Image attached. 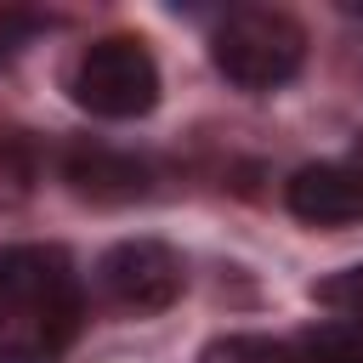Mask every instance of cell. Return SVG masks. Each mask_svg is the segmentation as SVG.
<instances>
[{"label": "cell", "mask_w": 363, "mask_h": 363, "mask_svg": "<svg viewBox=\"0 0 363 363\" xmlns=\"http://www.w3.org/2000/svg\"><path fill=\"white\" fill-rule=\"evenodd\" d=\"M85 329V278L62 244H0V363H62Z\"/></svg>", "instance_id": "cell-1"}, {"label": "cell", "mask_w": 363, "mask_h": 363, "mask_svg": "<svg viewBox=\"0 0 363 363\" xmlns=\"http://www.w3.org/2000/svg\"><path fill=\"white\" fill-rule=\"evenodd\" d=\"M210 62L238 91H278L306 62V28L278 6H238L210 34Z\"/></svg>", "instance_id": "cell-2"}, {"label": "cell", "mask_w": 363, "mask_h": 363, "mask_svg": "<svg viewBox=\"0 0 363 363\" xmlns=\"http://www.w3.org/2000/svg\"><path fill=\"white\" fill-rule=\"evenodd\" d=\"M68 96L91 119H142L159 102V62L136 34L91 40L68 68Z\"/></svg>", "instance_id": "cell-3"}, {"label": "cell", "mask_w": 363, "mask_h": 363, "mask_svg": "<svg viewBox=\"0 0 363 363\" xmlns=\"http://www.w3.org/2000/svg\"><path fill=\"white\" fill-rule=\"evenodd\" d=\"M91 278H96L102 306L130 312V318H153V312L176 306V295L187 284V267L164 238H119V244L102 250Z\"/></svg>", "instance_id": "cell-4"}, {"label": "cell", "mask_w": 363, "mask_h": 363, "mask_svg": "<svg viewBox=\"0 0 363 363\" xmlns=\"http://www.w3.org/2000/svg\"><path fill=\"white\" fill-rule=\"evenodd\" d=\"M284 210L306 227H352L363 221V170L352 159L301 164L284 182Z\"/></svg>", "instance_id": "cell-5"}, {"label": "cell", "mask_w": 363, "mask_h": 363, "mask_svg": "<svg viewBox=\"0 0 363 363\" xmlns=\"http://www.w3.org/2000/svg\"><path fill=\"white\" fill-rule=\"evenodd\" d=\"M57 170L79 199H96V204H125V199L147 193V159H136L125 147H108V142H91V136L68 142Z\"/></svg>", "instance_id": "cell-6"}, {"label": "cell", "mask_w": 363, "mask_h": 363, "mask_svg": "<svg viewBox=\"0 0 363 363\" xmlns=\"http://www.w3.org/2000/svg\"><path fill=\"white\" fill-rule=\"evenodd\" d=\"M301 363H363V318H335V323H318L301 346H295Z\"/></svg>", "instance_id": "cell-7"}, {"label": "cell", "mask_w": 363, "mask_h": 363, "mask_svg": "<svg viewBox=\"0 0 363 363\" xmlns=\"http://www.w3.org/2000/svg\"><path fill=\"white\" fill-rule=\"evenodd\" d=\"M199 363H301L289 340H272V335H216Z\"/></svg>", "instance_id": "cell-8"}, {"label": "cell", "mask_w": 363, "mask_h": 363, "mask_svg": "<svg viewBox=\"0 0 363 363\" xmlns=\"http://www.w3.org/2000/svg\"><path fill=\"white\" fill-rule=\"evenodd\" d=\"M34 176H40L34 142L17 136V130H0V204H17V199L34 187Z\"/></svg>", "instance_id": "cell-9"}, {"label": "cell", "mask_w": 363, "mask_h": 363, "mask_svg": "<svg viewBox=\"0 0 363 363\" xmlns=\"http://www.w3.org/2000/svg\"><path fill=\"white\" fill-rule=\"evenodd\" d=\"M312 295H318V306H329V312H340V318H363V261L329 272Z\"/></svg>", "instance_id": "cell-10"}, {"label": "cell", "mask_w": 363, "mask_h": 363, "mask_svg": "<svg viewBox=\"0 0 363 363\" xmlns=\"http://www.w3.org/2000/svg\"><path fill=\"white\" fill-rule=\"evenodd\" d=\"M34 34H40V17H28V11H0V62L17 57Z\"/></svg>", "instance_id": "cell-11"}, {"label": "cell", "mask_w": 363, "mask_h": 363, "mask_svg": "<svg viewBox=\"0 0 363 363\" xmlns=\"http://www.w3.org/2000/svg\"><path fill=\"white\" fill-rule=\"evenodd\" d=\"M352 164H357V170H363V136H357V147H352Z\"/></svg>", "instance_id": "cell-12"}]
</instances>
